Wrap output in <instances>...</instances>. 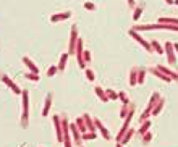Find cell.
I'll list each match as a JSON object with an SVG mask.
<instances>
[{"instance_id": "cell-1", "label": "cell", "mask_w": 178, "mask_h": 147, "mask_svg": "<svg viewBox=\"0 0 178 147\" xmlns=\"http://www.w3.org/2000/svg\"><path fill=\"white\" fill-rule=\"evenodd\" d=\"M21 99H23V115H21V126L26 128L28 126V118H29V94L28 91L21 92Z\"/></svg>"}, {"instance_id": "cell-2", "label": "cell", "mask_w": 178, "mask_h": 147, "mask_svg": "<svg viewBox=\"0 0 178 147\" xmlns=\"http://www.w3.org/2000/svg\"><path fill=\"white\" fill-rule=\"evenodd\" d=\"M78 39H79V36H78V28H76V24H73V28H71V32H70L68 55L76 54V44H78Z\"/></svg>"}, {"instance_id": "cell-3", "label": "cell", "mask_w": 178, "mask_h": 147, "mask_svg": "<svg viewBox=\"0 0 178 147\" xmlns=\"http://www.w3.org/2000/svg\"><path fill=\"white\" fill-rule=\"evenodd\" d=\"M130 36L133 37V39L136 41V42H139V44H141V45H143V47H144V49H146L147 52H152V50H154V49H152V45L149 44V42H147L146 39H144V37L139 36V34H138V32L134 31V29H131V31H130Z\"/></svg>"}, {"instance_id": "cell-4", "label": "cell", "mask_w": 178, "mask_h": 147, "mask_svg": "<svg viewBox=\"0 0 178 147\" xmlns=\"http://www.w3.org/2000/svg\"><path fill=\"white\" fill-rule=\"evenodd\" d=\"M0 79H2V81L5 83V84H7V86H8V87L12 89L13 92L16 94V96H21V92H23V91H21V87L18 86V84H15V83H13L12 79H10V78L7 76V74H2V76H0Z\"/></svg>"}, {"instance_id": "cell-5", "label": "cell", "mask_w": 178, "mask_h": 147, "mask_svg": "<svg viewBox=\"0 0 178 147\" xmlns=\"http://www.w3.org/2000/svg\"><path fill=\"white\" fill-rule=\"evenodd\" d=\"M54 125H55V131H57V141L63 142V126L60 121V115H54Z\"/></svg>"}, {"instance_id": "cell-6", "label": "cell", "mask_w": 178, "mask_h": 147, "mask_svg": "<svg viewBox=\"0 0 178 147\" xmlns=\"http://www.w3.org/2000/svg\"><path fill=\"white\" fill-rule=\"evenodd\" d=\"M71 16V11H63V13H55V15H52V18H50V21L52 23H58V21H65L68 20V18Z\"/></svg>"}, {"instance_id": "cell-7", "label": "cell", "mask_w": 178, "mask_h": 147, "mask_svg": "<svg viewBox=\"0 0 178 147\" xmlns=\"http://www.w3.org/2000/svg\"><path fill=\"white\" fill-rule=\"evenodd\" d=\"M70 132L73 134V137H74V142L76 144H81V136H79V128H78V125L76 123H70Z\"/></svg>"}, {"instance_id": "cell-8", "label": "cell", "mask_w": 178, "mask_h": 147, "mask_svg": "<svg viewBox=\"0 0 178 147\" xmlns=\"http://www.w3.org/2000/svg\"><path fill=\"white\" fill-rule=\"evenodd\" d=\"M21 61H23V63H25V65L28 66V70H29V71H32V73H37V74H39V68H37L36 63H34V61H32V60L29 58V57H23Z\"/></svg>"}, {"instance_id": "cell-9", "label": "cell", "mask_w": 178, "mask_h": 147, "mask_svg": "<svg viewBox=\"0 0 178 147\" xmlns=\"http://www.w3.org/2000/svg\"><path fill=\"white\" fill-rule=\"evenodd\" d=\"M165 52H167V57H168V63H175L176 58H175V52H173V44L170 42H167L165 44Z\"/></svg>"}, {"instance_id": "cell-10", "label": "cell", "mask_w": 178, "mask_h": 147, "mask_svg": "<svg viewBox=\"0 0 178 147\" xmlns=\"http://www.w3.org/2000/svg\"><path fill=\"white\" fill-rule=\"evenodd\" d=\"M52 99L54 96L52 94H47V97H45V105H44V110H42V116H47L49 115V112H50V105H52Z\"/></svg>"}, {"instance_id": "cell-11", "label": "cell", "mask_w": 178, "mask_h": 147, "mask_svg": "<svg viewBox=\"0 0 178 147\" xmlns=\"http://www.w3.org/2000/svg\"><path fill=\"white\" fill-rule=\"evenodd\" d=\"M67 60H68V54H62L60 55V61H58V71H63L65 66H67Z\"/></svg>"}, {"instance_id": "cell-12", "label": "cell", "mask_w": 178, "mask_h": 147, "mask_svg": "<svg viewBox=\"0 0 178 147\" xmlns=\"http://www.w3.org/2000/svg\"><path fill=\"white\" fill-rule=\"evenodd\" d=\"M94 91H96V94H97V96L101 97V100H102V102H107V100H109V96H107V92H105L102 87H99V86H97V87L94 89Z\"/></svg>"}, {"instance_id": "cell-13", "label": "cell", "mask_w": 178, "mask_h": 147, "mask_svg": "<svg viewBox=\"0 0 178 147\" xmlns=\"http://www.w3.org/2000/svg\"><path fill=\"white\" fill-rule=\"evenodd\" d=\"M96 126H97V128H99V129H101V132H102V136H104V137H105V139H110V137H112V136L109 134V131H107V129H105V126H104V125H102V123H101L99 120H96Z\"/></svg>"}, {"instance_id": "cell-14", "label": "cell", "mask_w": 178, "mask_h": 147, "mask_svg": "<svg viewBox=\"0 0 178 147\" xmlns=\"http://www.w3.org/2000/svg\"><path fill=\"white\" fill-rule=\"evenodd\" d=\"M136 74H138V68H133V70H131V73H130V84H131V86H136V83H138Z\"/></svg>"}, {"instance_id": "cell-15", "label": "cell", "mask_w": 178, "mask_h": 147, "mask_svg": "<svg viewBox=\"0 0 178 147\" xmlns=\"http://www.w3.org/2000/svg\"><path fill=\"white\" fill-rule=\"evenodd\" d=\"M83 118H84V121H86V125H87V129L89 131H96L94 129V123H92V120H91V115H83Z\"/></svg>"}, {"instance_id": "cell-16", "label": "cell", "mask_w": 178, "mask_h": 147, "mask_svg": "<svg viewBox=\"0 0 178 147\" xmlns=\"http://www.w3.org/2000/svg\"><path fill=\"white\" fill-rule=\"evenodd\" d=\"M76 125H78V128H79V131H81V132H86L87 125H86V121H84V118H79V120H76Z\"/></svg>"}, {"instance_id": "cell-17", "label": "cell", "mask_w": 178, "mask_h": 147, "mask_svg": "<svg viewBox=\"0 0 178 147\" xmlns=\"http://www.w3.org/2000/svg\"><path fill=\"white\" fill-rule=\"evenodd\" d=\"M151 45H152V49H154V50H156V52H157V54H160V55L163 54V49H162V45H160V44H159V42H157V41H152V42H151Z\"/></svg>"}, {"instance_id": "cell-18", "label": "cell", "mask_w": 178, "mask_h": 147, "mask_svg": "<svg viewBox=\"0 0 178 147\" xmlns=\"http://www.w3.org/2000/svg\"><path fill=\"white\" fill-rule=\"evenodd\" d=\"M25 78H28V79H29V81H39V74H37V73H32V71H29V73H26L25 74Z\"/></svg>"}, {"instance_id": "cell-19", "label": "cell", "mask_w": 178, "mask_h": 147, "mask_svg": "<svg viewBox=\"0 0 178 147\" xmlns=\"http://www.w3.org/2000/svg\"><path fill=\"white\" fill-rule=\"evenodd\" d=\"M159 23H165V24H178V20H175V18H160Z\"/></svg>"}, {"instance_id": "cell-20", "label": "cell", "mask_w": 178, "mask_h": 147, "mask_svg": "<svg viewBox=\"0 0 178 147\" xmlns=\"http://www.w3.org/2000/svg\"><path fill=\"white\" fill-rule=\"evenodd\" d=\"M133 132H134L133 129H128V131H126V136H125V137H121V141H120L121 144H126V142H128V141L131 139V136H133Z\"/></svg>"}, {"instance_id": "cell-21", "label": "cell", "mask_w": 178, "mask_h": 147, "mask_svg": "<svg viewBox=\"0 0 178 147\" xmlns=\"http://www.w3.org/2000/svg\"><path fill=\"white\" fill-rule=\"evenodd\" d=\"M141 13H143V7H138V8H134V15H133V20H134V21H138L139 18H141Z\"/></svg>"}, {"instance_id": "cell-22", "label": "cell", "mask_w": 178, "mask_h": 147, "mask_svg": "<svg viewBox=\"0 0 178 147\" xmlns=\"http://www.w3.org/2000/svg\"><path fill=\"white\" fill-rule=\"evenodd\" d=\"M57 71H58V66H50V68L47 70V76L49 78L55 76V74H57Z\"/></svg>"}, {"instance_id": "cell-23", "label": "cell", "mask_w": 178, "mask_h": 147, "mask_svg": "<svg viewBox=\"0 0 178 147\" xmlns=\"http://www.w3.org/2000/svg\"><path fill=\"white\" fill-rule=\"evenodd\" d=\"M138 73H139L138 83H139V84H143V83H144V73H146V70H144V68H138Z\"/></svg>"}, {"instance_id": "cell-24", "label": "cell", "mask_w": 178, "mask_h": 147, "mask_svg": "<svg viewBox=\"0 0 178 147\" xmlns=\"http://www.w3.org/2000/svg\"><path fill=\"white\" fill-rule=\"evenodd\" d=\"M94 137H96V132H94V131L84 132V134H83V139H84V141H86V139H94Z\"/></svg>"}, {"instance_id": "cell-25", "label": "cell", "mask_w": 178, "mask_h": 147, "mask_svg": "<svg viewBox=\"0 0 178 147\" xmlns=\"http://www.w3.org/2000/svg\"><path fill=\"white\" fill-rule=\"evenodd\" d=\"M149 128H151V121H146V123H144V125H143V128H141V129H139V132H141V134H144V132H147V129H149Z\"/></svg>"}, {"instance_id": "cell-26", "label": "cell", "mask_w": 178, "mask_h": 147, "mask_svg": "<svg viewBox=\"0 0 178 147\" xmlns=\"http://www.w3.org/2000/svg\"><path fill=\"white\" fill-rule=\"evenodd\" d=\"M83 58H84V61H86V63H89V61H91V52H89V50H84Z\"/></svg>"}, {"instance_id": "cell-27", "label": "cell", "mask_w": 178, "mask_h": 147, "mask_svg": "<svg viewBox=\"0 0 178 147\" xmlns=\"http://www.w3.org/2000/svg\"><path fill=\"white\" fill-rule=\"evenodd\" d=\"M86 76H87V79H89V81H94V71H92V70H86Z\"/></svg>"}, {"instance_id": "cell-28", "label": "cell", "mask_w": 178, "mask_h": 147, "mask_svg": "<svg viewBox=\"0 0 178 147\" xmlns=\"http://www.w3.org/2000/svg\"><path fill=\"white\" fill-rule=\"evenodd\" d=\"M162 105H163V100H162V99H160V100H159V102H157V107H156V108H154V113H156V115H157V113H159V112H160V108H162Z\"/></svg>"}, {"instance_id": "cell-29", "label": "cell", "mask_w": 178, "mask_h": 147, "mask_svg": "<svg viewBox=\"0 0 178 147\" xmlns=\"http://www.w3.org/2000/svg\"><path fill=\"white\" fill-rule=\"evenodd\" d=\"M105 92H107V96H109V99H117V97H118V94L114 92L112 89H109V91H105Z\"/></svg>"}, {"instance_id": "cell-30", "label": "cell", "mask_w": 178, "mask_h": 147, "mask_svg": "<svg viewBox=\"0 0 178 147\" xmlns=\"http://www.w3.org/2000/svg\"><path fill=\"white\" fill-rule=\"evenodd\" d=\"M84 8H86V10H94L96 5H94V3H91V2H84Z\"/></svg>"}, {"instance_id": "cell-31", "label": "cell", "mask_w": 178, "mask_h": 147, "mask_svg": "<svg viewBox=\"0 0 178 147\" xmlns=\"http://www.w3.org/2000/svg\"><path fill=\"white\" fill-rule=\"evenodd\" d=\"M118 97L121 99V100H123V103H128V99H126V96H125L123 92H120V94H118Z\"/></svg>"}, {"instance_id": "cell-32", "label": "cell", "mask_w": 178, "mask_h": 147, "mask_svg": "<svg viewBox=\"0 0 178 147\" xmlns=\"http://www.w3.org/2000/svg\"><path fill=\"white\" fill-rule=\"evenodd\" d=\"M149 139H152V134H151V132H146V134H144V141H149Z\"/></svg>"}, {"instance_id": "cell-33", "label": "cell", "mask_w": 178, "mask_h": 147, "mask_svg": "<svg viewBox=\"0 0 178 147\" xmlns=\"http://www.w3.org/2000/svg\"><path fill=\"white\" fill-rule=\"evenodd\" d=\"M128 5L130 7H134V0H128Z\"/></svg>"}, {"instance_id": "cell-34", "label": "cell", "mask_w": 178, "mask_h": 147, "mask_svg": "<svg viewBox=\"0 0 178 147\" xmlns=\"http://www.w3.org/2000/svg\"><path fill=\"white\" fill-rule=\"evenodd\" d=\"M173 49H175V50L178 52V44H175V45H173Z\"/></svg>"}, {"instance_id": "cell-35", "label": "cell", "mask_w": 178, "mask_h": 147, "mask_svg": "<svg viewBox=\"0 0 178 147\" xmlns=\"http://www.w3.org/2000/svg\"><path fill=\"white\" fill-rule=\"evenodd\" d=\"M165 2H167V3H173L175 0H165Z\"/></svg>"}, {"instance_id": "cell-36", "label": "cell", "mask_w": 178, "mask_h": 147, "mask_svg": "<svg viewBox=\"0 0 178 147\" xmlns=\"http://www.w3.org/2000/svg\"><path fill=\"white\" fill-rule=\"evenodd\" d=\"M117 147H121V142H118V144H117Z\"/></svg>"}, {"instance_id": "cell-37", "label": "cell", "mask_w": 178, "mask_h": 147, "mask_svg": "<svg viewBox=\"0 0 178 147\" xmlns=\"http://www.w3.org/2000/svg\"><path fill=\"white\" fill-rule=\"evenodd\" d=\"M173 3H176V5H178V0H175V2H173Z\"/></svg>"}]
</instances>
